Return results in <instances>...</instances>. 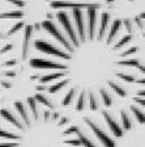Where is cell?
<instances>
[{"label": "cell", "instance_id": "obj_1", "mask_svg": "<svg viewBox=\"0 0 145 147\" xmlns=\"http://www.w3.org/2000/svg\"><path fill=\"white\" fill-rule=\"evenodd\" d=\"M42 28L45 29L46 32H47V33L51 34L54 38H56L57 42H60L61 45H63L69 53H73V46L71 45V42L67 40L65 37H64V34L61 33L59 29H57L56 25H55L52 21H50V20H46V21H43L42 22Z\"/></svg>", "mask_w": 145, "mask_h": 147}, {"label": "cell", "instance_id": "obj_2", "mask_svg": "<svg viewBox=\"0 0 145 147\" xmlns=\"http://www.w3.org/2000/svg\"><path fill=\"white\" fill-rule=\"evenodd\" d=\"M34 47H35L38 51L45 53V54L55 55V57H59V58H61V59H67V61H69V59H71V55L69 54H67V53L61 51L60 49H57V47L52 46L51 43H48L47 41L37 40L35 42H34Z\"/></svg>", "mask_w": 145, "mask_h": 147}, {"label": "cell", "instance_id": "obj_3", "mask_svg": "<svg viewBox=\"0 0 145 147\" xmlns=\"http://www.w3.org/2000/svg\"><path fill=\"white\" fill-rule=\"evenodd\" d=\"M56 17H57V20H59V22L61 24V26L64 28V30L67 32V34H68V37H69V40H71V42L73 43V47H79L80 46V40L77 38V34H76L75 29H73L72 24H71L68 15H67L65 12H59L56 15Z\"/></svg>", "mask_w": 145, "mask_h": 147}, {"label": "cell", "instance_id": "obj_4", "mask_svg": "<svg viewBox=\"0 0 145 147\" xmlns=\"http://www.w3.org/2000/svg\"><path fill=\"white\" fill-rule=\"evenodd\" d=\"M84 121L86 122V125H88L89 127L92 129V131L96 134V137L98 138V141H100L101 143L103 144V146H105V147H115V142L112 141L111 138L106 134V133L103 131L102 129L97 125V123H94L90 118H86V117L84 118Z\"/></svg>", "mask_w": 145, "mask_h": 147}, {"label": "cell", "instance_id": "obj_5", "mask_svg": "<svg viewBox=\"0 0 145 147\" xmlns=\"http://www.w3.org/2000/svg\"><path fill=\"white\" fill-rule=\"evenodd\" d=\"M100 4H82V3H73V1H63V0H52L51 8L55 9H63V8H71V9H89V8H100Z\"/></svg>", "mask_w": 145, "mask_h": 147}, {"label": "cell", "instance_id": "obj_6", "mask_svg": "<svg viewBox=\"0 0 145 147\" xmlns=\"http://www.w3.org/2000/svg\"><path fill=\"white\" fill-rule=\"evenodd\" d=\"M30 66L33 68H50V70H67V67L64 64L60 63H55L51 61H46V59H41V58H33L30 59Z\"/></svg>", "mask_w": 145, "mask_h": 147}, {"label": "cell", "instance_id": "obj_7", "mask_svg": "<svg viewBox=\"0 0 145 147\" xmlns=\"http://www.w3.org/2000/svg\"><path fill=\"white\" fill-rule=\"evenodd\" d=\"M72 16L75 18V24L77 28V33L81 41L86 40V32H85V22H84V15H82V9H73Z\"/></svg>", "mask_w": 145, "mask_h": 147}, {"label": "cell", "instance_id": "obj_8", "mask_svg": "<svg viewBox=\"0 0 145 147\" xmlns=\"http://www.w3.org/2000/svg\"><path fill=\"white\" fill-rule=\"evenodd\" d=\"M102 116H103V118H105L106 123H107V126H109V129L111 130L112 134H114L116 138H122V137H123V129H122V126H119L118 121H116V119H115L111 114L107 113L106 110H103V112H102Z\"/></svg>", "mask_w": 145, "mask_h": 147}, {"label": "cell", "instance_id": "obj_9", "mask_svg": "<svg viewBox=\"0 0 145 147\" xmlns=\"http://www.w3.org/2000/svg\"><path fill=\"white\" fill-rule=\"evenodd\" d=\"M100 8H89L88 11V26H89V38H94L97 26V11Z\"/></svg>", "mask_w": 145, "mask_h": 147}, {"label": "cell", "instance_id": "obj_10", "mask_svg": "<svg viewBox=\"0 0 145 147\" xmlns=\"http://www.w3.org/2000/svg\"><path fill=\"white\" fill-rule=\"evenodd\" d=\"M33 36V26L27 25L24 30V41H22V59L27 58V53H29V45H30V40Z\"/></svg>", "mask_w": 145, "mask_h": 147}, {"label": "cell", "instance_id": "obj_11", "mask_svg": "<svg viewBox=\"0 0 145 147\" xmlns=\"http://www.w3.org/2000/svg\"><path fill=\"white\" fill-rule=\"evenodd\" d=\"M120 28H122V20H120V18H116V20H114V21H112V25H111L110 32H109V36H107V40H106V43H107V45L112 43L114 38L118 36L119 30H120Z\"/></svg>", "mask_w": 145, "mask_h": 147}, {"label": "cell", "instance_id": "obj_12", "mask_svg": "<svg viewBox=\"0 0 145 147\" xmlns=\"http://www.w3.org/2000/svg\"><path fill=\"white\" fill-rule=\"evenodd\" d=\"M0 116L3 117V118H5L7 121H9V122L12 123V125H15L17 129H20V130H22L24 129V126H22V123L20 122L17 119V117L15 116V114H12L11 112H9L8 109H0Z\"/></svg>", "mask_w": 145, "mask_h": 147}, {"label": "cell", "instance_id": "obj_13", "mask_svg": "<svg viewBox=\"0 0 145 147\" xmlns=\"http://www.w3.org/2000/svg\"><path fill=\"white\" fill-rule=\"evenodd\" d=\"M15 108H16V110L18 112V114L21 116V118L25 121V123H26L27 126H30V118H29V116H27V112H26V109H25V105L22 104L21 101H16L15 104Z\"/></svg>", "mask_w": 145, "mask_h": 147}, {"label": "cell", "instance_id": "obj_14", "mask_svg": "<svg viewBox=\"0 0 145 147\" xmlns=\"http://www.w3.org/2000/svg\"><path fill=\"white\" fill-rule=\"evenodd\" d=\"M110 21V15L109 13H102L101 16V25H100V33H98V40H102L103 36L106 33V29H107V25Z\"/></svg>", "mask_w": 145, "mask_h": 147}, {"label": "cell", "instance_id": "obj_15", "mask_svg": "<svg viewBox=\"0 0 145 147\" xmlns=\"http://www.w3.org/2000/svg\"><path fill=\"white\" fill-rule=\"evenodd\" d=\"M65 75V70L60 71V72H55V74H50V75H45V76L39 78V82L41 84H47V83L52 82L55 79H59V78H63Z\"/></svg>", "mask_w": 145, "mask_h": 147}, {"label": "cell", "instance_id": "obj_16", "mask_svg": "<svg viewBox=\"0 0 145 147\" xmlns=\"http://www.w3.org/2000/svg\"><path fill=\"white\" fill-rule=\"evenodd\" d=\"M118 64L119 66H126V67H136L139 68L141 72H144V67H142L140 62L137 59H127V61H118Z\"/></svg>", "mask_w": 145, "mask_h": 147}, {"label": "cell", "instance_id": "obj_17", "mask_svg": "<svg viewBox=\"0 0 145 147\" xmlns=\"http://www.w3.org/2000/svg\"><path fill=\"white\" fill-rule=\"evenodd\" d=\"M22 17H24V12H22V11H11V12L0 13V20H3V18H13V20H17V18H22Z\"/></svg>", "mask_w": 145, "mask_h": 147}, {"label": "cell", "instance_id": "obj_18", "mask_svg": "<svg viewBox=\"0 0 145 147\" xmlns=\"http://www.w3.org/2000/svg\"><path fill=\"white\" fill-rule=\"evenodd\" d=\"M120 116H122V129L123 130H130L132 127V122H131V119H130V116L127 114L126 110H122Z\"/></svg>", "mask_w": 145, "mask_h": 147}, {"label": "cell", "instance_id": "obj_19", "mask_svg": "<svg viewBox=\"0 0 145 147\" xmlns=\"http://www.w3.org/2000/svg\"><path fill=\"white\" fill-rule=\"evenodd\" d=\"M85 107H86V92L82 91L81 93H80L79 98H77V104H76V110L77 112H81V110L85 109Z\"/></svg>", "mask_w": 145, "mask_h": 147}, {"label": "cell", "instance_id": "obj_20", "mask_svg": "<svg viewBox=\"0 0 145 147\" xmlns=\"http://www.w3.org/2000/svg\"><path fill=\"white\" fill-rule=\"evenodd\" d=\"M34 100L38 101V102H41V104H45L46 107L50 108V109H54V105H52V102L48 100V98L46 97L45 95H42V93H37V95L34 96Z\"/></svg>", "mask_w": 145, "mask_h": 147}, {"label": "cell", "instance_id": "obj_21", "mask_svg": "<svg viewBox=\"0 0 145 147\" xmlns=\"http://www.w3.org/2000/svg\"><path fill=\"white\" fill-rule=\"evenodd\" d=\"M109 86L111 87V89L116 93V95H119L120 97H126L127 96V92H126V89L124 88H122L120 86H118L116 83H114V82H109Z\"/></svg>", "mask_w": 145, "mask_h": 147}, {"label": "cell", "instance_id": "obj_22", "mask_svg": "<svg viewBox=\"0 0 145 147\" xmlns=\"http://www.w3.org/2000/svg\"><path fill=\"white\" fill-rule=\"evenodd\" d=\"M68 83H69V79H64V80H61V82L56 83V84H52V86L48 88V92H50V93H55V92L60 91L63 87H65Z\"/></svg>", "mask_w": 145, "mask_h": 147}, {"label": "cell", "instance_id": "obj_23", "mask_svg": "<svg viewBox=\"0 0 145 147\" xmlns=\"http://www.w3.org/2000/svg\"><path fill=\"white\" fill-rule=\"evenodd\" d=\"M100 95H101V97H102V101H103V104H105V107H107V108L111 107V105H112V100H111V96L109 95V92L102 88L100 91Z\"/></svg>", "mask_w": 145, "mask_h": 147}, {"label": "cell", "instance_id": "obj_24", "mask_svg": "<svg viewBox=\"0 0 145 147\" xmlns=\"http://www.w3.org/2000/svg\"><path fill=\"white\" fill-rule=\"evenodd\" d=\"M76 92H77V89L72 88L69 92H68V93H67L65 97L63 98V102H61V105H63V107H68V105L72 102V100L75 98V96H76Z\"/></svg>", "mask_w": 145, "mask_h": 147}, {"label": "cell", "instance_id": "obj_25", "mask_svg": "<svg viewBox=\"0 0 145 147\" xmlns=\"http://www.w3.org/2000/svg\"><path fill=\"white\" fill-rule=\"evenodd\" d=\"M131 112H132L133 113V116H135V118L137 119V121H139L140 123H144L145 122V117H144V112H141V110L139 109V108H136V107H131Z\"/></svg>", "mask_w": 145, "mask_h": 147}, {"label": "cell", "instance_id": "obj_26", "mask_svg": "<svg viewBox=\"0 0 145 147\" xmlns=\"http://www.w3.org/2000/svg\"><path fill=\"white\" fill-rule=\"evenodd\" d=\"M89 108H90V110L100 109V101L97 100L94 93H89Z\"/></svg>", "mask_w": 145, "mask_h": 147}, {"label": "cell", "instance_id": "obj_27", "mask_svg": "<svg viewBox=\"0 0 145 147\" xmlns=\"http://www.w3.org/2000/svg\"><path fill=\"white\" fill-rule=\"evenodd\" d=\"M77 134H79V139H80V142H81V146H84V147H97L96 144H94L90 139H88V137H85L81 131H79Z\"/></svg>", "mask_w": 145, "mask_h": 147}, {"label": "cell", "instance_id": "obj_28", "mask_svg": "<svg viewBox=\"0 0 145 147\" xmlns=\"http://www.w3.org/2000/svg\"><path fill=\"white\" fill-rule=\"evenodd\" d=\"M27 104H29V108H30L31 113H33V117L35 119H38V109H37V104H35V100H34V97H29L27 98Z\"/></svg>", "mask_w": 145, "mask_h": 147}, {"label": "cell", "instance_id": "obj_29", "mask_svg": "<svg viewBox=\"0 0 145 147\" xmlns=\"http://www.w3.org/2000/svg\"><path fill=\"white\" fill-rule=\"evenodd\" d=\"M0 138H5V139H13V141H17V139H20V135L12 134V133L5 131V130H1V129H0Z\"/></svg>", "mask_w": 145, "mask_h": 147}, {"label": "cell", "instance_id": "obj_30", "mask_svg": "<svg viewBox=\"0 0 145 147\" xmlns=\"http://www.w3.org/2000/svg\"><path fill=\"white\" fill-rule=\"evenodd\" d=\"M132 40V34H127L126 37H123L120 41H119L118 43H115V46H114V49H119V47H122V46H124L126 43H128L130 41Z\"/></svg>", "mask_w": 145, "mask_h": 147}, {"label": "cell", "instance_id": "obj_31", "mask_svg": "<svg viewBox=\"0 0 145 147\" xmlns=\"http://www.w3.org/2000/svg\"><path fill=\"white\" fill-rule=\"evenodd\" d=\"M21 28H24V22H17V24H15L12 28H11V30L7 33V36H8V37H9V36H13V34L17 33V32L20 30Z\"/></svg>", "mask_w": 145, "mask_h": 147}, {"label": "cell", "instance_id": "obj_32", "mask_svg": "<svg viewBox=\"0 0 145 147\" xmlns=\"http://www.w3.org/2000/svg\"><path fill=\"white\" fill-rule=\"evenodd\" d=\"M116 75H118V78H120L122 80H124V82H127V83L135 82V76H133V75H126V74H123V72H119V74H116Z\"/></svg>", "mask_w": 145, "mask_h": 147}, {"label": "cell", "instance_id": "obj_33", "mask_svg": "<svg viewBox=\"0 0 145 147\" xmlns=\"http://www.w3.org/2000/svg\"><path fill=\"white\" fill-rule=\"evenodd\" d=\"M64 143H65V144H69V146H75V147L81 146V142H80V139H65V141H64Z\"/></svg>", "mask_w": 145, "mask_h": 147}, {"label": "cell", "instance_id": "obj_34", "mask_svg": "<svg viewBox=\"0 0 145 147\" xmlns=\"http://www.w3.org/2000/svg\"><path fill=\"white\" fill-rule=\"evenodd\" d=\"M80 131V129L77 127V126H72L71 129H68V130H65L64 131V135H69V134H77V133Z\"/></svg>", "mask_w": 145, "mask_h": 147}, {"label": "cell", "instance_id": "obj_35", "mask_svg": "<svg viewBox=\"0 0 145 147\" xmlns=\"http://www.w3.org/2000/svg\"><path fill=\"white\" fill-rule=\"evenodd\" d=\"M7 1H9L11 4L18 7V8H22V7L25 5V1H24V0H7Z\"/></svg>", "mask_w": 145, "mask_h": 147}, {"label": "cell", "instance_id": "obj_36", "mask_svg": "<svg viewBox=\"0 0 145 147\" xmlns=\"http://www.w3.org/2000/svg\"><path fill=\"white\" fill-rule=\"evenodd\" d=\"M137 47H131V49H128V50H126L124 53H122V57H128V55H131V54H133V53H136L137 51Z\"/></svg>", "mask_w": 145, "mask_h": 147}, {"label": "cell", "instance_id": "obj_37", "mask_svg": "<svg viewBox=\"0 0 145 147\" xmlns=\"http://www.w3.org/2000/svg\"><path fill=\"white\" fill-rule=\"evenodd\" d=\"M122 24H124V26H126V29H127V32H132V25H131V21L130 20H122Z\"/></svg>", "mask_w": 145, "mask_h": 147}, {"label": "cell", "instance_id": "obj_38", "mask_svg": "<svg viewBox=\"0 0 145 147\" xmlns=\"http://www.w3.org/2000/svg\"><path fill=\"white\" fill-rule=\"evenodd\" d=\"M0 147H18V143H16V142H7V143H0Z\"/></svg>", "mask_w": 145, "mask_h": 147}, {"label": "cell", "instance_id": "obj_39", "mask_svg": "<svg viewBox=\"0 0 145 147\" xmlns=\"http://www.w3.org/2000/svg\"><path fill=\"white\" fill-rule=\"evenodd\" d=\"M12 49H13V45H11V43H9V45L4 46L3 49H0V54H5L7 51H9V50H12Z\"/></svg>", "mask_w": 145, "mask_h": 147}, {"label": "cell", "instance_id": "obj_40", "mask_svg": "<svg viewBox=\"0 0 145 147\" xmlns=\"http://www.w3.org/2000/svg\"><path fill=\"white\" fill-rule=\"evenodd\" d=\"M133 100H135V102H137V104L141 105V107H145V101H144L142 97H135Z\"/></svg>", "mask_w": 145, "mask_h": 147}, {"label": "cell", "instance_id": "obj_41", "mask_svg": "<svg viewBox=\"0 0 145 147\" xmlns=\"http://www.w3.org/2000/svg\"><path fill=\"white\" fill-rule=\"evenodd\" d=\"M46 89H47V87L45 86V84H43V86H37V91H46Z\"/></svg>", "mask_w": 145, "mask_h": 147}, {"label": "cell", "instance_id": "obj_42", "mask_svg": "<svg viewBox=\"0 0 145 147\" xmlns=\"http://www.w3.org/2000/svg\"><path fill=\"white\" fill-rule=\"evenodd\" d=\"M15 64H16V61L15 59H11V61H8L5 63V66H15Z\"/></svg>", "mask_w": 145, "mask_h": 147}, {"label": "cell", "instance_id": "obj_43", "mask_svg": "<svg viewBox=\"0 0 145 147\" xmlns=\"http://www.w3.org/2000/svg\"><path fill=\"white\" fill-rule=\"evenodd\" d=\"M7 76H11V78H13V76H16V72L15 71H8V72L5 74Z\"/></svg>", "mask_w": 145, "mask_h": 147}, {"label": "cell", "instance_id": "obj_44", "mask_svg": "<svg viewBox=\"0 0 145 147\" xmlns=\"http://www.w3.org/2000/svg\"><path fill=\"white\" fill-rule=\"evenodd\" d=\"M1 84H3V87H5V88H11V83H8V82H1Z\"/></svg>", "mask_w": 145, "mask_h": 147}, {"label": "cell", "instance_id": "obj_45", "mask_svg": "<svg viewBox=\"0 0 145 147\" xmlns=\"http://www.w3.org/2000/svg\"><path fill=\"white\" fill-rule=\"evenodd\" d=\"M50 116H51L50 112H45V121H48V119H50Z\"/></svg>", "mask_w": 145, "mask_h": 147}, {"label": "cell", "instance_id": "obj_46", "mask_svg": "<svg viewBox=\"0 0 145 147\" xmlns=\"http://www.w3.org/2000/svg\"><path fill=\"white\" fill-rule=\"evenodd\" d=\"M137 95H139L140 97H144V95H145V91H144V89H141V91H139V92H137Z\"/></svg>", "mask_w": 145, "mask_h": 147}, {"label": "cell", "instance_id": "obj_47", "mask_svg": "<svg viewBox=\"0 0 145 147\" xmlns=\"http://www.w3.org/2000/svg\"><path fill=\"white\" fill-rule=\"evenodd\" d=\"M67 122H68V118H65V117H64V118H61L60 125H63V123H67Z\"/></svg>", "mask_w": 145, "mask_h": 147}, {"label": "cell", "instance_id": "obj_48", "mask_svg": "<svg viewBox=\"0 0 145 147\" xmlns=\"http://www.w3.org/2000/svg\"><path fill=\"white\" fill-rule=\"evenodd\" d=\"M59 118V113H54V116H52V119H57Z\"/></svg>", "mask_w": 145, "mask_h": 147}, {"label": "cell", "instance_id": "obj_49", "mask_svg": "<svg viewBox=\"0 0 145 147\" xmlns=\"http://www.w3.org/2000/svg\"><path fill=\"white\" fill-rule=\"evenodd\" d=\"M35 79H39V76H38V75H33V76H31V80H35Z\"/></svg>", "mask_w": 145, "mask_h": 147}, {"label": "cell", "instance_id": "obj_50", "mask_svg": "<svg viewBox=\"0 0 145 147\" xmlns=\"http://www.w3.org/2000/svg\"><path fill=\"white\" fill-rule=\"evenodd\" d=\"M137 83H139V84H144V83H145V80H144V79H141V80H137Z\"/></svg>", "mask_w": 145, "mask_h": 147}, {"label": "cell", "instance_id": "obj_51", "mask_svg": "<svg viewBox=\"0 0 145 147\" xmlns=\"http://www.w3.org/2000/svg\"><path fill=\"white\" fill-rule=\"evenodd\" d=\"M112 1H114V0H107V3H112Z\"/></svg>", "mask_w": 145, "mask_h": 147}, {"label": "cell", "instance_id": "obj_52", "mask_svg": "<svg viewBox=\"0 0 145 147\" xmlns=\"http://www.w3.org/2000/svg\"><path fill=\"white\" fill-rule=\"evenodd\" d=\"M3 37H4V34H1V33H0V38H3Z\"/></svg>", "mask_w": 145, "mask_h": 147}]
</instances>
